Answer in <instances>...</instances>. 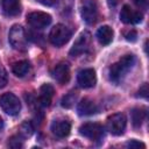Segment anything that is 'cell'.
<instances>
[{"label": "cell", "instance_id": "cell-1", "mask_svg": "<svg viewBox=\"0 0 149 149\" xmlns=\"http://www.w3.org/2000/svg\"><path fill=\"white\" fill-rule=\"evenodd\" d=\"M135 56L132 54L125 55L123 57H121L116 63H114L108 71L109 74V79L113 83H119L120 80H122V78L126 76V73L133 68V65L135 64Z\"/></svg>", "mask_w": 149, "mask_h": 149}, {"label": "cell", "instance_id": "cell-2", "mask_svg": "<svg viewBox=\"0 0 149 149\" xmlns=\"http://www.w3.org/2000/svg\"><path fill=\"white\" fill-rule=\"evenodd\" d=\"M0 107L2 108V111L5 113L14 116L20 113L21 102L15 94L7 92V93H3L0 95Z\"/></svg>", "mask_w": 149, "mask_h": 149}, {"label": "cell", "instance_id": "cell-3", "mask_svg": "<svg viewBox=\"0 0 149 149\" xmlns=\"http://www.w3.org/2000/svg\"><path fill=\"white\" fill-rule=\"evenodd\" d=\"M8 41L10 45L16 50H24L28 44L26 31L20 24H14L10 28L9 34H8Z\"/></svg>", "mask_w": 149, "mask_h": 149}, {"label": "cell", "instance_id": "cell-4", "mask_svg": "<svg viewBox=\"0 0 149 149\" xmlns=\"http://www.w3.org/2000/svg\"><path fill=\"white\" fill-rule=\"evenodd\" d=\"M70 37H71V30L66 26H64L62 23L56 24L50 30V34H49V41L55 47H62V45H64L65 43L69 42Z\"/></svg>", "mask_w": 149, "mask_h": 149}, {"label": "cell", "instance_id": "cell-5", "mask_svg": "<svg viewBox=\"0 0 149 149\" xmlns=\"http://www.w3.org/2000/svg\"><path fill=\"white\" fill-rule=\"evenodd\" d=\"M79 133L92 141H98L104 137V128L97 122H86L81 125L79 127Z\"/></svg>", "mask_w": 149, "mask_h": 149}, {"label": "cell", "instance_id": "cell-6", "mask_svg": "<svg viewBox=\"0 0 149 149\" xmlns=\"http://www.w3.org/2000/svg\"><path fill=\"white\" fill-rule=\"evenodd\" d=\"M51 15L44 12H31L27 15V22L35 29H43L51 23Z\"/></svg>", "mask_w": 149, "mask_h": 149}, {"label": "cell", "instance_id": "cell-7", "mask_svg": "<svg viewBox=\"0 0 149 149\" xmlns=\"http://www.w3.org/2000/svg\"><path fill=\"white\" fill-rule=\"evenodd\" d=\"M107 128L113 135H121L126 129V116L122 113H115L107 119Z\"/></svg>", "mask_w": 149, "mask_h": 149}, {"label": "cell", "instance_id": "cell-8", "mask_svg": "<svg viewBox=\"0 0 149 149\" xmlns=\"http://www.w3.org/2000/svg\"><path fill=\"white\" fill-rule=\"evenodd\" d=\"M80 14H81L83 20L87 24H93L98 17V9H97L95 2L93 0H83Z\"/></svg>", "mask_w": 149, "mask_h": 149}, {"label": "cell", "instance_id": "cell-9", "mask_svg": "<svg viewBox=\"0 0 149 149\" xmlns=\"http://www.w3.org/2000/svg\"><path fill=\"white\" fill-rule=\"evenodd\" d=\"M90 43H91V34L88 31H83L76 40L73 47L71 48L70 55L74 57V56H78V55L87 51Z\"/></svg>", "mask_w": 149, "mask_h": 149}, {"label": "cell", "instance_id": "cell-10", "mask_svg": "<svg viewBox=\"0 0 149 149\" xmlns=\"http://www.w3.org/2000/svg\"><path fill=\"white\" fill-rule=\"evenodd\" d=\"M143 19V15L140 10H133L128 5H125L120 12V20L128 24V23H139Z\"/></svg>", "mask_w": 149, "mask_h": 149}, {"label": "cell", "instance_id": "cell-11", "mask_svg": "<svg viewBox=\"0 0 149 149\" xmlns=\"http://www.w3.org/2000/svg\"><path fill=\"white\" fill-rule=\"evenodd\" d=\"M77 80L79 86L84 88H90L93 87L97 83V77H95V71L93 69H84L79 71L77 76Z\"/></svg>", "mask_w": 149, "mask_h": 149}, {"label": "cell", "instance_id": "cell-12", "mask_svg": "<svg viewBox=\"0 0 149 149\" xmlns=\"http://www.w3.org/2000/svg\"><path fill=\"white\" fill-rule=\"evenodd\" d=\"M71 125L65 119H57L51 123V132L57 137H65L70 134Z\"/></svg>", "mask_w": 149, "mask_h": 149}, {"label": "cell", "instance_id": "cell-13", "mask_svg": "<svg viewBox=\"0 0 149 149\" xmlns=\"http://www.w3.org/2000/svg\"><path fill=\"white\" fill-rule=\"evenodd\" d=\"M52 77L59 84H66L70 79V69L69 65L65 63L57 64L52 70Z\"/></svg>", "mask_w": 149, "mask_h": 149}, {"label": "cell", "instance_id": "cell-14", "mask_svg": "<svg viewBox=\"0 0 149 149\" xmlns=\"http://www.w3.org/2000/svg\"><path fill=\"white\" fill-rule=\"evenodd\" d=\"M54 94H55L54 86L51 84H43L40 88V97H38V100H40L41 105L44 106V107L50 106Z\"/></svg>", "mask_w": 149, "mask_h": 149}, {"label": "cell", "instance_id": "cell-15", "mask_svg": "<svg viewBox=\"0 0 149 149\" xmlns=\"http://www.w3.org/2000/svg\"><path fill=\"white\" fill-rule=\"evenodd\" d=\"M77 111L79 113V115H92L98 113L99 108L95 105V102H93L91 99L88 98H84L77 106Z\"/></svg>", "mask_w": 149, "mask_h": 149}, {"label": "cell", "instance_id": "cell-16", "mask_svg": "<svg viewBox=\"0 0 149 149\" xmlns=\"http://www.w3.org/2000/svg\"><path fill=\"white\" fill-rule=\"evenodd\" d=\"M114 36V31L109 26H102L97 30V38L100 44L107 45L112 42Z\"/></svg>", "mask_w": 149, "mask_h": 149}, {"label": "cell", "instance_id": "cell-17", "mask_svg": "<svg viewBox=\"0 0 149 149\" xmlns=\"http://www.w3.org/2000/svg\"><path fill=\"white\" fill-rule=\"evenodd\" d=\"M2 9L8 16H16L21 12L20 0H2Z\"/></svg>", "mask_w": 149, "mask_h": 149}, {"label": "cell", "instance_id": "cell-18", "mask_svg": "<svg viewBox=\"0 0 149 149\" xmlns=\"http://www.w3.org/2000/svg\"><path fill=\"white\" fill-rule=\"evenodd\" d=\"M147 116V111L146 108H133L132 112H130V119H132V123L135 128H140L142 122L144 121Z\"/></svg>", "mask_w": 149, "mask_h": 149}, {"label": "cell", "instance_id": "cell-19", "mask_svg": "<svg viewBox=\"0 0 149 149\" xmlns=\"http://www.w3.org/2000/svg\"><path fill=\"white\" fill-rule=\"evenodd\" d=\"M30 70V64L28 61H19L15 62L12 66V71L16 77H24Z\"/></svg>", "mask_w": 149, "mask_h": 149}, {"label": "cell", "instance_id": "cell-20", "mask_svg": "<svg viewBox=\"0 0 149 149\" xmlns=\"http://www.w3.org/2000/svg\"><path fill=\"white\" fill-rule=\"evenodd\" d=\"M77 99V94L76 92H69L68 94H65L62 99V106L65 107V108H70L73 106L74 101Z\"/></svg>", "mask_w": 149, "mask_h": 149}, {"label": "cell", "instance_id": "cell-21", "mask_svg": "<svg viewBox=\"0 0 149 149\" xmlns=\"http://www.w3.org/2000/svg\"><path fill=\"white\" fill-rule=\"evenodd\" d=\"M33 130H34V127H33V125H31L30 121H24V122L21 125V127H20V133H21L24 137L30 136V135L33 134Z\"/></svg>", "mask_w": 149, "mask_h": 149}, {"label": "cell", "instance_id": "cell-22", "mask_svg": "<svg viewBox=\"0 0 149 149\" xmlns=\"http://www.w3.org/2000/svg\"><path fill=\"white\" fill-rule=\"evenodd\" d=\"M8 146L12 148H21L22 147V140L19 136H13L8 141Z\"/></svg>", "mask_w": 149, "mask_h": 149}, {"label": "cell", "instance_id": "cell-23", "mask_svg": "<svg viewBox=\"0 0 149 149\" xmlns=\"http://www.w3.org/2000/svg\"><path fill=\"white\" fill-rule=\"evenodd\" d=\"M127 147H128V148H142V149H144V148H146V144L142 143V142H140V141L132 140V141H129V142L127 143Z\"/></svg>", "mask_w": 149, "mask_h": 149}, {"label": "cell", "instance_id": "cell-24", "mask_svg": "<svg viewBox=\"0 0 149 149\" xmlns=\"http://www.w3.org/2000/svg\"><path fill=\"white\" fill-rule=\"evenodd\" d=\"M8 81V78H7V73L5 70H0V88L5 87L6 84Z\"/></svg>", "mask_w": 149, "mask_h": 149}, {"label": "cell", "instance_id": "cell-25", "mask_svg": "<svg viewBox=\"0 0 149 149\" xmlns=\"http://www.w3.org/2000/svg\"><path fill=\"white\" fill-rule=\"evenodd\" d=\"M125 37H126V40L129 41V42H135L136 38H137V33H136L135 30H129V31L125 35Z\"/></svg>", "mask_w": 149, "mask_h": 149}, {"label": "cell", "instance_id": "cell-26", "mask_svg": "<svg viewBox=\"0 0 149 149\" xmlns=\"http://www.w3.org/2000/svg\"><path fill=\"white\" fill-rule=\"evenodd\" d=\"M139 95H140V97H143V98H147V97H148V84H147V83H144V84L140 87V90H139Z\"/></svg>", "mask_w": 149, "mask_h": 149}, {"label": "cell", "instance_id": "cell-27", "mask_svg": "<svg viewBox=\"0 0 149 149\" xmlns=\"http://www.w3.org/2000/svg\"><path fill=\"white\" fill-rule=\"evenodd\" d=\"M133 2L139 8H142V9H146L147 8V5H148V0H133Z\"/></svg>", "mask_w": 149, "mask_h": 149}, {"label": "cell", "instance_id": "cell-28", "mask_svg": "<svg viewBox=\"0 0 149 149\" xmlns=\"http://www.w3.org/2000/svg\"><path fill=\"white\" fill-rule=\"evenodd\" d=\"M37 1L42 5H44V6H52L56 2V0H37Z\"/></svg>", "mask_w": 149, "mask_h": 149}, {"label": "cell", "instance_id": "cell-29", "mask_svg": "<svg viewBox=\"0 0 149 149\" xmlns=\"http://www.w3.org/2000/svg\"><path fill=\"white\" fill-rule=\"evenodd\" d=\"M118 1H119V0H107V2H108L109 6H115V5L118 3Z\"/></svg>", "mask_w": 149, "mask_h": 149}, {"label": "cell", "instance_id": "cell-30", "mask_svg": "<svg viewBox=\"0 0 149 149\" xmlns=\"http://www.w3.org/2000/svg\"><path fill=\"white\" fill-rule=\"evenodd\" d=\"M2 127H3V120H2V118L0 116V130L2 129Z\"/></svg>", "mask_w": 149, "mask_h": 149}]
</instances>
